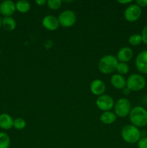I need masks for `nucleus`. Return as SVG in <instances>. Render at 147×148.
Segmentation results:
<instances>
[{
  "label": "nucleus",
  "mask_w": 147,
  "mask_h": 148,
  "mask_svg": "<svg viewBox=\"0 0 147 148\" xmlns=\"http://www.w3.org/2000/svg\"><path fill=\"white\" fill-rule=\"evenodd\" d=\"M118 63L119 62L117 59V57L114 55H105L98 62V69L102 74L109 75L116 70Z\"/></svg>",
  "instance_id": "nucleus-2"
},
{
  "label": "nucleus",
  "mask_w": 147,
  "mask_h": 148,
  "mask_svg": "<svg viewBox=\"0 0 147 148\" xmlns=\"http://www.w3.org/2000/svg\"><path fill=\"white\" fill-rule=\"evenodd\" d=\"M90 90L93 95L97 96H100L103 95L104 92L106 90V85L100 79H95L91 82Z\"/></svg>",
  "instance_id": "nucleus-12"
},
{
  "label": "nucleus",
  "mask_w": 147,
  "mask_h": 148,
  "mask_svg": "<svg viewBox=\"0 0 147 148\" xmlns=\"http://www.w3.org/2000/svg\"><path fill=\"white\" fill-rule=\"evenodd\" d=\"M135 64L140 73L147 75V50L142 51L137 55Z\"/></svg>",
  "instance_id": "nucleus-10"
},
{
  "label": "nucleus",
  "mask_w": 147,
  "mask_h": 148,
  "mask_svg": "<svg viewBox=\"0 0 147 148\" xmlns=\"http://www.w3.org/2000/svg\"><path fill=\"white\" fill-rule=\"evenodd\" d=\"M128 43L130 45L133 46H137L142 43V38H141V34L138 33H134L130 36L128 38Z\"/></svg>",
  "instance_id": "nucleus-20"
},
{
  "label": "nucleus",
  "mask_w": 147,
  "mask_h": 148,
  "mask_svg": "<svg viewBox=\"0 0 147 148\" xmlns=\"http://www.w3.org/2000/svg\"><path fill=\"white\" fill-rule=\"evenodd\" d=\"M27 126V122L23 118L19 117V118L14 119V122H13V127L17 130H24Z\"/></svg>",
  "instance_id": "nucleus-22"
},
{
  "label": "nucleus",
  "mask_w": 147,
  "mask_h": 148,
  "mask_svg": "<svg viewBox=\"0 0 147 148\" xmlns=\"http://www.w3.org/2000/svg\"><path fill=\"white\" fill-rule=\"evenodd\" d=\"M138 148H147V137H141L137 143Z\"/></svg>",
  "instance_id": "nucleus-24"
},
{
  "label": "nucleus",
  "mask_w": 147,
  "mask_h": 148,
  "mask_svg": "<svg viewBox=\"0 0 147 148\" xmlns=\"http://www.w3.org/2000/svg\"><path fill=\"white\" fill-rule=\"evenodd\" d=\"M1 20H2V18L0 17V28H1Z\"/></svg>",
  "instance_id": "nucleus-30"
},
{
  "label": "nucleus",
  "mask_w": 147,
  "mask_h": 148,
  "mask_svg": "<svg viewBox=\"0 0 147 148\" xmlns=\"http://www.w3.org/2000/svg\"><path fill=\"white\" fill-rule=\"evenodd\" d=\"M14 119L8 114L3 113L0 114V128L4 130H9L13 127Z\"/></svg>",
  "instance_id": "nucleus-15"
},
{
  "label": "nucleus",
  "mask_w": 147,
  "mask_h": 148,
  "mask_svg": "<svg viewBox=\"0 0 147 148\" xmlns=\"http://www.w3.org/2000/svg\"><path fill=\"white\" fill-rule=\"evenodd\" d=\"M96 106L99 110L104 111H109L114 108L115 102L110 95L103 94V95L98 96L96 100Z\"/></svg>",
  "instance_id": "nucleus-8"
},
{
  "label": "nucleus",
  "mask_w": 147,
  "mask_h": 148,
  "mask_svg": "<svg viewBox=\"0 0 147 148\" xmlns=\"http://www.w3.org/2000/svg\"><path fill=\"white\" fill-rule=\"evenodd\" d=\"M42 25L46 30L49 31L56 30L60 26L58 17L53 14H48L45 16L42 20Z\"/></svg>",
  "instance_id": "nucleus-9"
},
{
  "label": "nucleus",
  "mask_w": 147,
  "mask_h": 148,
  "mask_svg": "<svg viewBox=\"0 0 147 148\" xmlns=\"http://www.w3.org/2000/svg\"><path fill=\"white\" fill-rule=\"evenodd\" d=\"M131 92V91L130 90L128 89V88H126V87H125V88L123 89V94H124V95H129L130 92Z\"/></svg>",
  "instance_id": "nucleus-29"
},
{
  "label": "nucleus",
  "mask_w": 147,
  "mask_h": 148,
  "mask_svg": "<svg viewBox=\"0 0 147 148\" xmlns=\"http://www.w3.org/2000/svg\"><path fill=\"white\" fill-rule=\"evenodd\" d=\"M0 55H1V49H0Z\"/></svg>",
  "instance_id": "nucleus-31"
},
{
  "label": "nucleus",
  "mask_w": 147,
  "mask_h": 148,
  "mask_svg": "<svg viewBox=\"0 0 147 148\" xmlns=\"http://www.w3.org/2000/svg\"><path fill=\"white\" fill-rule=\"evenodd\" d=\"M130 67L127 63L124 62H119L118 64V66L116 67V71L118 72V74L120 75H125L129 72Z\"/></svg>",
  "instance_id": "nucleus-21"
},
{
  "label": "nucleus",
  "mask_w": 147,
  "mask_h": 148,
  "mask_svg": "<svg viewBox=\"0 0 147 148\" xmlns=\"http://www.w3.org/2000/svg\"><path fill=\"white\" fill-rule=\"evenodd\" d=\"M142 10L136 4H130L124 11V17L130 23L137 21L141 17Z\"/></svg>",
  "instance_id": "nucleus-7"
},
{
  "label": "nucleus",
  "mask_w": 147,
  "mask_h": 148,
  "mask_svg": "<svg viewBox=\"0 0 147 148\" xmlns=\"http://www.w3.org/2000/svg\"><path fill=\"white\" fill-rule=\"evenodd\" d=\"M135 4H136L141 8H142V7H146L147 0H136L135 1Z\"/></svg>",
  "instance_id": "nucleus-26"
},
{
  "label": "nucleus",
  "mask_w": 147,
  "mask_h": 148,
  "mask_svg": "<svg viewBox=\"0 0 147 148\" xmlns=\"http://www.w3.org/2000/svg\"><path fill=\"white\" fill-rule=\"evenodd\" d=\"M60 26L63 27H72L76 23V14L71 10H66L62 12L58 17Z\"/></svg>",
  "instance_id": "nucleus-6"
},
{
  "label": "nucleus",
  "mask_w": 147,
  "mask_h": 148,
  "mask_svg": "<svg viewBox=\"0 0 147 148\" xmlns=\"http://www.w3.org/2000/svg\"><path fill=\"white\" fill-rule=\"evenodd\" d=\"M133 56V52L130 47H122L119 49L117 53V59L119 62L127 63L132 59Z\"/></svg>",
  "instance_id": "nucleus-13"
},
{
  "label": "nucleus",
  "mask_w": 147,
  "mask_h": 148,
  "mask_svg": "<svg viewBox=\"0 0 147 148\" xmlns=\"http://www.w3.org/2000/svg\"><path fill=\"white\" fill-rule=\"evenodd\" d=\"M117 116L115 113L112 112L111 111H104L99 116V119L102 123L104 124H113L116 121Z\"/></svg>",
  "instance_id": "nucleus-16"
},
{
  "label": "nucleus",
  "mask_w": 147,
  "mask_h": 148,
  "mask_svg": "<svg viewBox=\"0 0 147 148\" xmlns=\"http://www.w3.org/2000/svg\"><path fill=\"white\" fill-rule=\"evenodd\" d=\"M47 6L49 9L53 10H58L61 7L62 1L61 0H48L47 1Z\"/></svg>",
  "instance_id": "nucleus-23"
},
{
  "label": "nucleus",
  "mask_w": 147,
  "mask_h": 148,
  "mask_svg": "<svg viewBox=\"0 0 147 148\" xmlns=\"http://www.w3.org/2000/svg\"><path fill=\"white\" fill-rule=\"evenodd\" d=\"M128 116L131 124L138 128L147 125V111L141 106L132 108Z\"/></svg>",
  "instance_id": "nucleus-1"
},
{
  "label": "nucleus",
  "mask_w": 147,
  "mask_h": 148,
  "mask_svg": "<svg viewBox=\"0 0 147 148\" xmlns=\"http://www.w3.org/2000/svg\"><path fill=\"white\" fill-rule=\"evenodd\" d=\"M141 38H142V43L147 45V25H145L141 31Z\"/></svg>",
  "instance_id": "nucleus-25"
},
{
  "label": "nucleus",
  "mask_w": 147,
  "mask_h": 148,
  "mask_svg": "<svg viewBox=\"0 0 147 148\" xmlns=\"http://www.w3.org/2000/svg\"><path fill=\"white\" fill-rule=\"evenodd\" d=\"M110 83L116 89L123 90L126 87V79L122 75L115 74L111 76Z\"/></svg>",
  "instance_id": "nucleus-14"
},
{
  "label": "nucleus",
  "mask_w": 147,
  "mask_h": 148,
  "mask_svg": "<svg viewBox=\"0 0 147 148\" xmlns=\"http://www.w3.org/2000/svg\"><path fill=\"white\" fill-rule=\"evenodd\" d=\"M146 84V79L140 74H132L126 79V88L131 91L141 90L145 88Z\"/></svg>",
  "instance_id": "nucleus-4"
},
{
  "label": "nucleus",
  "mask_w": 147,
  "mask_h": 148,
  "mask_svg": "<svg viewBox=\"0 0 147 148\" xmlns=\"http://www.w3.org/2000/svg\"><path fill=\"white\" fill-rule=\"evenodd\" d=\"M10 146V137L6 133L0 132V148H9Z\"/></svg>",
  "instance_id": "nucleus-19"
},
{
  "label": "nucleus",
  "mask_w": 147,
  "mask_h": 148,
  "mask_svg": "<svg viewBox=\"0 0 147 148\" xmlns=\"http://www.w3.org/2000/svg\"><path fill=\"white\" fill-rule=\"evenodd\" d=\"M16 11V4L12 0H5L0 4V13L4 17H12Z\"/></svg>",
  "instance_id": "nucleus-11"
},
{
  "label": "nucleus",
  "mask_w": 147,
  "mask_h": 148,
  "mask_svg": "<svg viewBox=\"0 0 147 148\" xmlns=\"http://www.w3.org/2000/svg\"><path fill=\"white\" fill-rule=\"evenodd\" d=\"M131 109V103L129 100L125 98H121L115 103L114 111L116 116L120 118H125L129 115Z\"/></svg>",
  "instance_id": "nucleus-5"
},
{
  "label": "nucleus",
  "mask_w": 147,
  "mask_h": 148,
  "mask_svg": "<svg viewBox=\"0 0 147 148\" xmlns=\"http://www.w3.org/2000/svg\"><path fill=\"white\" fill-rule=\"evenodd\" d=\"M121 137L125 143L135 144L141 139V130L133 124H127L121 130Z\"/></svg>",
  "instance_id": "nucleus-3"
},
{
  "label": "nucleus",
  "mask_w": 147,
  "mask_h": 148,
  "mask_svg": "<svg viewBox=\"0 0 147 148\" xmlns=\"http://www.w3.org/2000/svg\"><path fill=\"white\" fill-rule=\"evenodd\" d=\"M17 23L12 17H4L1 20V27L7 31H12L16 28Z\"/></svg>",
  "instance_id": "nucleus-17"
},
{
  "label": "nucleus",
  "mask_w": 147,
  "mask_h": 148,
  "mask_svg": "<svg viewBox=\"0 0 147 148\" xmlns=\"http://www.w3.org/2000/svg\"><path fill=\"white\" fill-rule=\"evenodd\" d=\"M35 2H36V4H37V5L43 6L44 4H46V3H47V1H46V0H37Z\"/></svg>",
  "instance_id": "nucleus-28"
},
{
  "label": "nucleus",
  "mask_w": 147,
  "mask_h": 148,
  "mask_svg": "<svg viewBox=\"0 0 147 148\" xmlns=\"http://www.w3.org/2000/svg\"><path fill=\"white\" fill-rule=\"evenodd\" d=\"M118 2L121 4H132V1L131 0H118Z\"/></svg>",
  "instance_id": "nucleus-27"
},
{
  "label": "nucleus",
  "mask_w": 147,
  "mask_h": 148,
  "mask_svg": "<svg viewBox=\"0 0 147 148\" xmlns=\"http://www.w3.org/2000/svg\"><path fill=\"white\" fill-rule=\"evenodd\" d=\"M16 10L20 13H26L30 10V4L26 0H20L15 3Z\"/></svg>",
  "instance_id": "nucleus-18"
}]
</instances>
